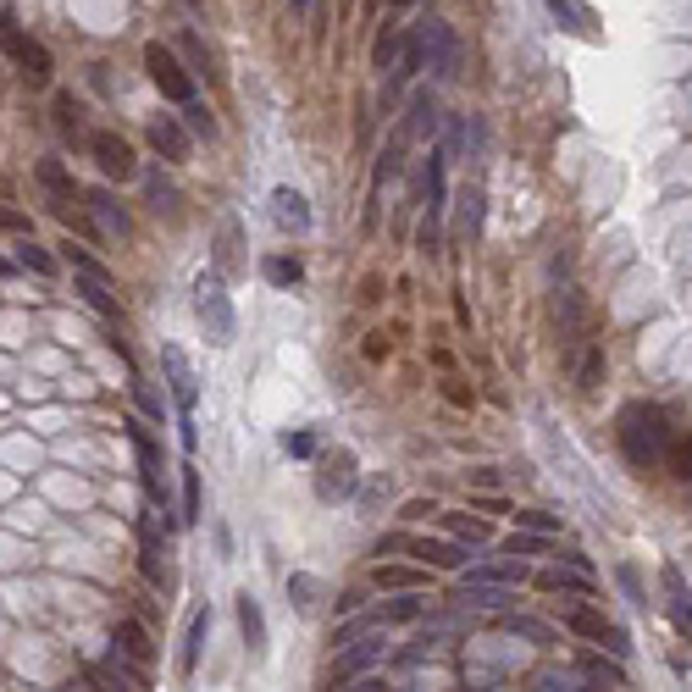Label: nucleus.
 I'll return each mask as SVG.
<instances>
[{"label": "nucleus", "mask_w": 692, "mask_h": 692, "mask_svg": "<svg viewBox=\"0 0 692 692\" xmlns=\"http://www.w3.org/2000/svg\"><path fill=\"white\" fill-rule=\"evenodd\" d=\"M288 598H294V609H316L311 598H316V582L311 576H288Z\"/></svg>", "instance_id": "nucleus-46"}, {"label": "nucleus", "mask_w": 692, "mask_h": 692, "mask_svg": "<svg viewBox=\"0 0 692 692\" xmlns=\"http://www.w3.org/2000/svg\"><path fill=\"white\" fill-rule=\"evenodd\" d=\"M460 604H477V609H504L515 604L510 587H477V582H460Z\"/></svg>", "instance_id": "nucleus-30"}, {"label": "nucleus", "mask_w": 692, "mask_h": 692, "mask_svg": "<svg viewBox=\"0 0 692 692\" xmlns=\"http://www.w3.org/2000/svg\"><path fill=\"white\" fill-rule=\"evenodd\" d=\"M183 50H189V61L205 72V78H211V56H205V45H200V39H194V34H183Z\"/></svg>", "instance_id": "nucleus-50"}, {"label": "nucleus", "mask_w": 692, "mask_h": 692, "mask_svg": "<svg viewBox=\"0 0 692 692\" xmlns=\"http://www.w3.org/2000/svg\"><path fill=\"white\" fill-rule=\"evenodd\" d=\"M504 626H510L515 637H526V643H554V632H549L543 621H532V615H510Z\"/></svg>", "instance_id": "nucleus-42"}, {"label": "nucleus", "mask_w": 692, "mask_h": 692, "mask_svg": "<svg viewBox=\"0 0 692 692\" xmlns=\"http://www.w3.org/2000/svg\"><path fill=\"white\" fill-rule=\"evenodd\" d=\"M89 156H95V167L106 172V178L128 183L133 172H139V161H133V144L117 139V133H89Z\"/></svg>", "instance_id": "nucleus-10"}, {"label": "nucleus", "mask_w": 692, "mask_h": 692, "mask_svg": "<svg viewBox=\"0 0 692 692\" xmlns=\"http://www.w3.org/2000/svg\"><path fill=\"white\" fill-rule=\"evenodd\" d=\"M261 277H266L272 288H294V283H305V266L288 261V255H266V261H261Z\"/></svg>", "instance_id": "nucleus-28"}, {"label": "nucleus", "mask_w": 692, "mask_h": 692, "mask_svg": "<svg viewBox=\"0 0 692 692\" xmlns=\"http://www.w3.org/2000/svg\"><path fill=\"white\" fill-rule=\"evenodd\" d=\"M598 382H604V344H587L582 355H576V388L593 394Z\"/></svg>", "instance_id": "nucleus-29"}, {"label": "nucleus", "mask_w": 692, "mask_h": 692, "mask_svg": "<svg viewBox=\"0 0 692 692\" xmlns=\"http://www.w3.org/2000/svg\"><path fill=\"white\" fill-rule=\"evenodd\" d=\"M565 626H571L576 637H587V643H598V648H609V654L621 659V654H632V643H626V632L621 626H609L598 609H587V604H565Z\"/></svg>", "instance_id": "nucleus-6"}, {"label": "nucleus", "mask_w": 692, "mask_h": 692, "mask_svg": "<svg viewBox=\"0 0 692 692\" xmlns=\"http://www.w3.org/2000/svg\"><path fill=\"white\" fill-rule=\"evenodd\" d=\"M111 654L133 659V665H150V659H156V643H150L144 621H117L111 626Z\"/></svg>", "instance_id": "nucleus-15"}, {"label": "nucleus", "mask_w": 692, "mask_h": 692, "mask_svg": "<svg viewBox=\"0 0 692 692\" xmlns=\"http://www.w3.org/2000/svg\"><path fill=\"white\" fill-rule=\"evenodd\" d=\"M144 189H150V205H156V211L178 216V189H172V183H161V172H150V178H144Z\"/></svg>", "instance_id": "nucleus-41"}, {"label": "nucleus", "mask_w": 692, "mask_h": 692, "mask_svg": "<svg viewBox=\"0 0 692 692\" xmlns=\"http://www.w3.org/2000/svg\"><path fill=\"white\" fill-rule=\"evenodd\" d=\"M200 515H205V504H200V471L183 466V510H178V521H183V526H194Z\"/></svg>", "instance_id": "nucleus-35"}, {"label": "nucleus", "mask_w": 692, "mask_h": 692, "mask_svg": "<svg viewBox=\"0 0 692 692\" xmlns=\"http://www.w3.org/2000/svg\"><path fill=\"white\" fill-rule=\"evenodd\" d=\"M405 150H410V133H405V122H399L394 139H388V150H382V161H377V189L399 178V167H405Z\"/></svg>", "instance_id": "nucleus-25"}, {"label": "nucleus", "mask_w": 692, "mask_h": 692, "mask_svg": "<svg viewBox=\"0 0 692 692\" xmlns=\"http://www.w3.org/2000/svg\"><path fill=\"white\" fill-rule=\"evenodd\" d=\"M283 449L294 454V460H311V454H316V432H283Z\"/></svg>", "instance_id": "nucleus-45"}, {"label": "nucleus", "mask_w": 692, "mask_h": 692, "mask_svg": "<svg viewBox=\"0 0 692 692\" xmlns=\"http://www.w3.org/2000/svg\"><path fill=\"white\" fill-rule=\"evenodd\" d=\"M670 471H676L681 482H692V432L670 443Z\"/></svg>", "instance_id": "nucleus-43"}, {"label": "nucleus", "mask_w": 692, "mask_h": 692, "mask_svg": "<svg viewBox=\"0 0 692 692\" xmlns=\"http://www.w3.org/2000/svg\"><path fill=\"white\" fill-rule=\"evenodd\" d=\"M56 128L67 133V139H84V106L72 95H56Z\"/></svg>", "instance_id": "nucleus-37"}, {"label": "nucleus", "mask_w": 692, "mask_h": 692, "mask_svg": "<svg viewBox=\"0 0 692 692\" xmlns=\"http://www.w3.org/2000/svg\"><path fill=\"white\" fill-rule=\"evenodd\" d=\"M205 637H211V609H194L189 632H183V648H178V676H183V681H189V676H194V665H200Z\"/></svg>", "instance_id": "nucleus-20"}, {"label": "nucleus", "mask_w": 692, "mask_h": 692, "mask_svg": "<svg viewBox=\"0 0 692 692\" xmlns=\"http://www.w3.org/2000/svg\"><path fill=\"white\" fill-rule=\"evenodd\" d=\"M399 56H405V34H399V28H388V34L371 45V61H377V72H394Z\"/></svg>", "instance_id": "nucleus-34"}, {"label": "nucleus", "mask_w": 692, "mask_h": 692, "mask_svg": "<svg viewBox=\"0 0 692 692\" xmlns=\"http://www.w3.org/2000/svg\"><path fill=\"white\" fill-rule=\"evenodd\" d=\"M183 128H189V133H205V139H216V122H211V111H205L200 100H194V106L183 111Z\"/></svg>", "instance_id": "nucleus-44"}, {"label": "nucleus", "mask_w": 692, "mask_h": 692, "mask_svg": "<svg viewBox=\"0 0 692 692\" xmlns=\"http://www.w3.org/2000/svg\"><path fill=\"white\" fill-rule=\"evenodd\" d=\"M438 128H443L438 95H432V89H416V95H410V106H405V133H410V139H432Z\"/></svg>", "instance_id": "nucleus-17"}, {"label": "nucleus", "mask_w": 692, "mask_h": 692, "mask_svg": "<svg viewBox=\"0 0 692 692\" xmlns=\"http://www.w3.org/2000/svg\"><path fill=\"white\" fill-rule=\"evenodd\" d=\"M6 272H12V261H0V277H6Z\"/></svg>", "instance_id": "nucleus-58"}, {"label": "nucleus", "mask_w": 692, "mask_h": 692, "mask_svg": "<svg viewBox=\"0 0 692 692\" xmlns=\"http://www.w3.org/2000/svg\"><path fill=\"white\" fill-rule=\"evenodd\" d=\"M0 50H6V56H12L17 67H23L28 84H50V50L39 45L34 34H23V23H17L12 6L0 12Z\"/></svg>", "instance_id": "nucleus-3"}, {"label": "nucleus", "mask_w": 692, "mask_h": 692, "mask_svg": "<svg viewBox=\"0 0 692 692\" xmlns=\"http://www.w3.org/2000/svg\"><path fill=\"white\" fill-rule=\"evenodd\" d=\"M0 233H23V239H28V233H34V222H28L23 211H12V205H0Z\"/></svg>", "instance_id": "nucleus-47"}, {"label": "nucleus", "mask_w": 692, "mask_h": 692, "mask_svg": "<svg viewBox=\"0 0 692 692\" xmlns=\"http://www.w3.org/2000/svg\"><path fill=\"white\" fill-rule=\"evenodd\" d=\"M382 549H405L416 560L438 565V571H466V549L460 543H438V537H382Z\"/></svg>", "instance_id": "nucleus-9"}, {"label": "nucleus", "mask_w": 692, "mask_h": 692, "mask_svg": "<svg viewBox=\"0 0 692 692\" xmlns=\"http://www.w3.org/2000/svg\"><path fill=\"white\" fill-rule=\"evenodd\" d=\"M150 144L167 161H189V128H183V117H156L150 122Z\"/></svg>", "instance_id": "nucleus-19"}, {"label": "nucleus", "mask_w": 692, "mask_h": 692, "mask_svg": "<svg viewBox=\"0 0 692 692\" xmlns=\"http://www.w3.org/2000/svg\"><path fill=\"white\" fill-rule=\"evenodd\" d=\"M84 681H89L95 692H150V676H144V665H133V659H122V654H106L100 665H89Z\"/></svg>", "instance_id": "nucleus-7"}, {"label": "nucleus", "mask_w": 692, "mask_h": 692, "mask_svg": "<svg viewBox=\"0 0 692 692\" xmlns=\"http://www.w3.org/2000/svg\"><path fill=\"white\" fill-rule=\"evenodd\" d=\"M549 12L560 17L565 28H571V34H582V39H593L598 28H593V12H587L582 0H549Z\"/></svg>", "instance_id": "nucleus-26"}, {"label": "nucleus", "mask_w": 692, "mask_h": 692, "mask_svg": "<svg viewBox=\"0 0 692 692\" xmlns=\"http://www.w3.org/2000/svg\"><path fill=\"white\" fill-rule=\"evenodd\" d=\"M466 582H477V587H515V582H526V565L521 560H488V565H471Z\"/></svg>", "instance_id": "nucleus-22"}, {"label": "nucleus", "mask_w": 692, "mask_h": 692, "mask_svg": "<svg viewBox=\"0 0 692 692\" xmlns=\"http://www.w3.org/2000/svg\"><path fill=\"white\" fill-rule=\"evenodd\" d=\"M371 582H377V587H399V593H416L427 576H421V571H405V565H377V576H371Z\"/></svg>", "instance_id": "nucleus-36"}, {"label": "nucleus", "mask_w": 692, "mask_h": 692, "mask_svg": "<svg viewBox=\"0 0 692 692\" xmlns=\"http://www.w3.org/2000/svg\"><path fill=\"white\" fill-rule=\"evenodd\" d=\"M659 587H665V615L681 637L692 643V587L681 576V565H659Z\"/></svg>", "instance_id": "nucleus-11"}, {"label": "nucleus", "mask_w": 692, "mask_h": 692, "mask_svg": "<svg viewBox=\"0 0 692 692\" xmlns=\"http://www.w3.org/2000/svg\"><path fill=\"white\" fill-rule=\"evenodd\" d=\"M427 515H438V504H432V499H410L405 504V521H427Z\"/></svg>", "instance_id": "nucleus-53"}, {"label": "nucleus", "mask_w": 692, "mask_h": 692, "mask_svg": "<svg viewBox=\"0 0 692 692\" xmlns=\"http://www.w3.org/2000/svg\"><path fill=\"white\" fill-rule=\"evenodd\" d=\"M377 632H382V615H360V621H349V626L333 632V648H355V643H366V637H377Z\"/></svg>", "instance_id": "nucleus-33"}, {"label": "nucleus", "mask_w": 692, "mask_h": 692, "mask_svg": "<svg viewBox=\"0 0 692 692\" xmlns=\"http://www.w3.org/2000/svg\"><path fill=\"white\" fill-rule=\"evenodd\" d=\"M305 6H311V0H288V12H305Z\"/></svg>", "instance_id": "nucleus-57"}, {"label": "nucleus", "mask_w": 692, "mask_h": 692, "mask_svg": "<svg viewBox=\"0 0 692 692\" xmlns=\"http://www.w3.org/2000/svg\"><path fill=\"white\" fill-rule=\"evenodd\" d=\"M477 227H482V189H477V183H466V189H460V233L477 239Z\"/></svg>", "instance_id": "nucleus-38"}, {"label": "nucleus", "mask_w": 692, "mask_h": 692, "mask_svg": "<svg viewBox=\"0 0 692 692\" xmlns=\"http://www.w3.org/2000/svg\"><path fill=\"white\" fill-rule=\"evenodd\" d=\"M233 604H239V632H244V643H250V654H261V648H266V621H261V604H255L250 593H239Z\"/></svg>", "instance_id": "nucleus-24"}, {"label": "nucleus", "mask_w": 692, "mask_h": 692, "mask_svg": "<svg viewBox=\"0 0 692 692\" xmlns=\"http://www.w3.org/2000/svg\"><path fill=\"white\" fill-rule=\"evenodd\" d=\"M515 526H521V532H537V537H554V532H560V515H543V510H515Z\"/></svg>", "instance_id": "nucleus-40"}, {"label": "nucleus", "mask_w": 692, "mask_h": 692, "mask_svg": "<svg viewBox=\"0 0 692 692\" xmlns=\"http://www.w3.org/2000/svg\"><path fill=\"white\" fill-rule=\"evenodd\" d=\"M443 532H449V543H471V549H482V543H493V526L482 521V515H443Z\"/></svg>", "instance_id": "nucleus-23"}, {"label": "nucleus", "mask_w": 692, "mask_h": 692, "mask_svg": "<svg viewBox=\"0 0 692 692\" xmlns=\"http://www.w3.org/2000/svg\"><path fill=\"white\" fill-rule=\"evenodd\" d=\"M587 676H593V681H615V687H621V665H604V659H587Z\"/></svg>", "instance_id": "nucleus-52"}, {"label": "nucleus", "mask_w": 692, "mask_h": 692, "mask_svg": "<svg viewBox=\"0 0 692 692\" xmlns=\"http://www.w3.org/2000/svg\"><path fill=\"white\" fill-rule=\"evenodd\" d=\"M349 692H388V681H377V676H360Z\"/></svg>", "instance_id": "nucleus-55"}, {"label": "nucleus", "mask_w": 692, "mask_h": 692, "mask_svg": "<svg viewBox=\"0 0 692 692\" xmlns=\"http://www.w3.org/2000/svg\"><path fill=\"white\" fill-rule=\"evenodd\" d=\"M537 587H543V593H593V565H587L582 554H565V565L537 571Z\"/></svg>", "instance_id": "nucleus-13"}, {"label": "nucleus", "mask_w": 692, "mask_h": 692, "mask_svg": "<svg viewBox=\"0 0 692 692\" xmlns=\"http://www.w3.org/2000/svg\"><path fill=\"white\" fill-rule=\"evenodd\" d=\"M621 587H626V598H632V604H648V598H643V576H637V565H621Z\"/></svg>", "instance_id": "nucleus-49"}, {"label": "nucleus", "mask_w": 692, "mask_h": 692, "mask_svg": "<svg viewBox=\"0 0 692 692\" xmlns=\"http://www.w3.org/2000/svg\"><path fill=\"white\" fill-rule=\"evenodd\" d=\"M17 266H23V272H34V277H56V272H61L56 255H50L45 244H34V239L17 244Z\"/></svg>", "instance_id": "nucleus-27"}, {"label": "nucleus", "mask_w": 692, "mask_h": 692, "mask_svg": "<svg viewBox=\"0 0 692 692\" xmlns=\"http://www.w3.org/2000/svg\"><path fill=\"white\" fill-rule=\"evenodd\" d=\"M133 399H139V410H144L150 421H161V394H150L144 382H133Z\"/></svg>", "instance_id": "nucleus-48"}, {"label": "nucleus", "mask_w": 692, "mask_h": 692, "mask_svg": "<svg viewBox=\"0 0 692 692\" xmlns=\"http://www.w3.org/2000/svg\"><path fill=\"white\" fill-rule=\"evenodd\" d=\"M272 222L283 233H311V205L299 189H272Z\"/></svg>", "instance_id": "nucleus-16"}, {"label": "nucleus", "mask_w": 692, "mask_h": 692, "mask_svg": "<svg viewBox=\"0 0 692 692\" xmlns=\"http://www.w3.org/2000/svg\"><path fill=\"white\" fill-rule=\"evenodd\" d=\"M471 482H477V488H499V471L482 466V471H471Z\"/></svg>", "instance_id": "nucleus-54"}, {"label": "nucleus", "mask_w": 692, "mask_h": 692, "mask_svg": "<svg viewBox=\"0 0 692 692\" xmlns=\"http://www.w3.org/2000/svg\"><path fill=\"white\" fill-rule=\"evenodd\" d=\"M144 72H150V84H156L172 106H183V111L194 106V72L183 67L167 45H144Z\"/></svg>", "instance_id": "nucleus-4"}, {"label": "nucleus", "mask_w": 692, "mask_h": 692, "mask_svg": "<svg viewBox=\"0 0 692 692\" xmlns=\"http://www.w3.org/2000/svg\"><path fill=\"white\" fill-rule=\"evenodd\" d=\"M161 366H167V382H172V405L183 410V416H194V399H200V382H194V366L183 349H161Z\"/></svg>", "instance_id": "nucleus-14"}, {"label": "nucleus", "mask_w": 692, "mask_h": 692, "mask_svg": "<svg viewBox=\"0 0 692 692\" xmlns=\"http://www.w3.org/2000/svg\"><path fill=\"white\" fill-rule=\"evenodd\" d=\"M377 615H382V626H388V621H394V626H410V621H421V615H427V598H421V593H405V598H394L388 609H377Z\"/></svg>", "instance_id": "nucleus-32"}, {"label": "nucleus", "mask_w": 692, "mask_h": 692, "mask_svg": "<svg viewBox=\"0 0 692 692\" xmlns=\"http://www.w3.org/2000/svg\"><path fill=\"white\" fill-rule=\"evenodd\" d=\"M443 394H449V405H471V388H460V382H449Z\"/></svg>", "instance_id": "nucleus-56"}, {"label": "nucleus", "mask_w": 692, "mask_h": 692, "mask_svg": "<svg viewBox=\"0 0 692 692\" xmlns=\"http://www.w3.org/2000/svg\"><path fill=\"white\" fill-rule=\"evenodd\" d=\"M416 45H421V56H427V67L438 72V78H454V56H460V45H454V28L449 23L427 17V23L416 28Z\"/></svg>", "instance_id": "nucleus-8"}, {"label": "nucleus", "mask_w": 692, "mask_h": 692, "mask_svg": "<svg viewBox=\"0 0 692 692\" xmlns=\"http://www.w3.org/2000/svg\"><path fill=\"white\" fill-rule=\"evenodd\" d=\"M615 432H621V454L637 471L670 460V416L659 405H648V399H632V405L621 410V427Z\"/></svg>", "instance_id": "nucleus-1"}, {"label": "nucleus", "mask_w": 692, "mask_h": 692, "mask_svg": "<svg viewBox=\"0 0 692 692\" xmlns=\"http://www.w3.org/2000/svg\"><path fill=\"white\" fill-rule=\"evenodd\" d=\"M84 200H89V211H95V222H100V227H106L111 239H128V233H133V222H128V211H122V205H117V200H111V194H106V189H95V194H84Z\"/></svg>", "instance_id": "nucleus-21"}, {"label": "nucleus", "mask_w": 692, "mask_h": 692, "mask_svg": "<svg viewBox=\"0 0 692 692\" xmlns=\"http://www.w3.org/2000/svg\"><path fill=\"white\" fill-rule=\"evenodd\" d=\"M543 692H582V681H576L571 670H565V676H554V670H549V676H543Z\"/></svg>", "instance_id": "nucleus-51"}, {"label": "nucleus", "mask_w": 692, "mask_h": 692, "mask_svg": "<svg viewBox=\"0 0 692 692\" xmlns=\"http://www.w3.org/2000/svg\"><path fill=\"white\" fill-rule=\"evenodd\" d=\"M194 316H200L205 338H211L216 349L233 344V299H227L222 272H205L200 283H194Z\"/></svg>", "instance_id": "nucleus-2"}, {"label": "nucleus", "mask_w": 692, "mask_h": 692, "mask_svg": "<svg viewBox=\"0 0 692 692\" xmlns=\"http://www.w3.org/2000/svg\"><path fill=\"white\" fill-rule=\"evenodd\" d=\"M239 266V222L227 216L222 227H216V272H233Z\"/></svg>", "instance_id": "nucleus-31"}, {"label": "nucleus", "mask_w": 692, "mask_h": 692, "mask_svg": "<svg viewBox=\"0 0 692 692\" xmlns=\"http://www.w3.org/2000/svg\"><path fill=\"white\" fill-rule=\"evenodd\" d=\"M371 665H382V637H366V643L344 648L333 665V681H355V676H366Z\"/></svg>", "instance_id": "nucleus-18"}, {"label": "nucleus", "mask_w": 692, "mask_h": 692, "mask_svg": "<svg viewBox=\"0 0 692 692\" xmlns=\"http://www.w3.org/2000/svg\"><path fill=\"white\" fill-rule=\"evenodd\" d=\"M549 549V537H537V532H510L504 537V560H526V554H543Z\"/></svg>", "instance_id": "nucleus-39"}, {"label": "nucleus", "mask_w": 692, "mask_h": 692, "mask_svg": "<svg viewBox=\"0 0 692 692\" xmlns=\"http://www.w3.org/2000/svg\"><path fill=\"white\" fill-rule=\"evenodd\" d=\"M355 488H360L355 454H349V449H333V454L322 460V477H316V493H322V499L333 504V499H349Z\"/></svg>", "instance_id": "nucleus-12"}, {"label": "nucleus", "mask_w": 692, "mask_h": 692, "mask_svg": "<svg viewBox=\"0 0 692 692\" xmlns=\"http://www.w3.org/2000/svg\"><path fill=\"white\" fill-rule=\"evenodd\" d=\"M128 438H133V454H139V488H144V499L156 504L161 515H172V499H167V471H161V449H156V438L133 421L128 427Z\"/></svg>", "instance_id": "nucleus-5"}]
</instances>
